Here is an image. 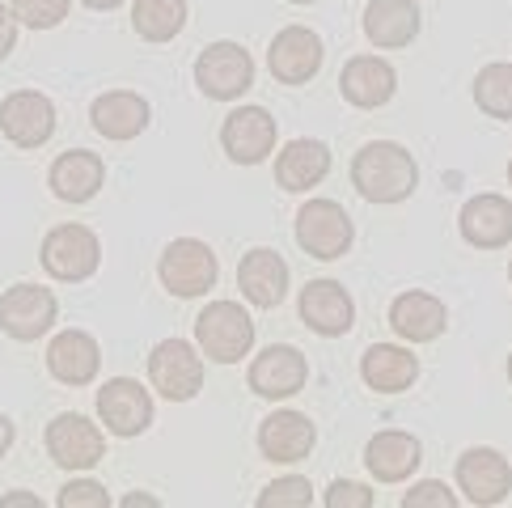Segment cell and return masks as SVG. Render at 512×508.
Segmentation results:
<instances>
[{"instance_id": "cell-19", "label": "cell", "mask_w": 512, "mask_h": 508, "mask_svg": "<svg viewBox=\"0 0 512 508\" xmlns=\"http://www.w3.org/2000/svg\"><path fill=\"white\" fill-rule=\"evenodd\" d=\"M457 229L474 250H504L512 246V199L487 191L466 199L462 216H457Z\"/></svg>"}, {"instance_id": "cell-16", "label": "cell", "mask_w": 512, "mask_h": 508, "mask_svg": "<svg viewBox=\"0 0 512 508\" xmlns=\"http://www.w3.org/2000/svg\"><path fill=\"white\" fill-rule=\"evenodd\" d=\"M301 322L322 339H339L356 326V301L339 280H309L301 288Z\"/></svg>"}, {"instance_id": "cell-27", "label": "cell", "mask_w": 512, "mask_h": 508, "mask_svg": "<svg viewBox=\"0 0 512 508\" xmlns=\"http://www.w3.org/2000/svg\"><path fill=\"white\" fill-rule=\"evenodd\" d=\"M326 174H331V149H326L322 140L297 136V140H288L284 149L276 153V183H280L288 195L314 191Z\"/></svg>"}, {"instance_id": "cell-26", "label": "cell", "mask_w": 512, "mask_h": 508, "mask_svg": "<svg viewBox=\"0 0 512 508\" xmlns=\"http://www.w3.org/2000/svg\"><path fill=\"white\" fill-rule=\"evenodd\" d=\"M390 326H394V335L407 339V343H432V339L445 335L449 310H445L441 297L411 288V293H398L390 301Z\"/></svg>"}, {"instance_id": "cell-22", "label": "cell", "mask_w": 512, "mask_h": 508, "mask_svg": "<svg viewBox=\"0 0 512 508\" xmlns=\"http://www.w3.org/2000/svg\"><path fill=\"white\" fill-rule=\"evenodd\" d=\"M102 183H106V161L89 149H68L47 170V187L64 204H89L102 191Z\"/></svg>"}, {"instance_id": "cell-40", "label": "cell", "mask_w": 512, "mask_h": 508, "mask_svg": "<svg viewBox=\"0 0 512 508\" xmlns=\"http://www.w3.org/2000/svg\"><path fill=\"white\" fill-rule=\"evenodd\" d=\"M123 508H157V496H127Z\"/></svg>"}, {"instance_id": "cell-24", "label": "cell", "mask_w": 512, "mask_h": 508, "mask_svg": "<svg viewBox=\"0 0 512 508\" xmlns=\"http://www.w3.org/2000/svg\"><path fill=\"white\" fill-rule=\"evenodd\" d=\"M419 26H424V13L415 0H369V9H364V39L377 51L411 47Z\"/></svg>"}, {"instance_id": "cell-6", "label": "cell", "mask_w": 512, "mask_h": 508, "mask_svg": "<svg viewBox=\"0 0 512 508\" xmlns=\"http://www.w3.org/2000/svg\"><path fill=\"white\" fill-rule=\"evenodd\" d=\"M195 85L212 102H237L254 85V60L242 43H208L195 60Z\"/></svg>"}, {"instance_id": "cell-25", "label": "cell", "mask_w": 512, "mask_h": 508, "mask_svg": "<svg viewBox=\"0 0 512 508\" xmlns=\"http://www.w3.org/2000/svg\"><path fill=\"white\" fill-rule=\"evenodd\" d=\"M419 462H424V445L411 432H398V428H386L364 445V466L377 483H407Z\"/></svg>"}, {"instance_id": "cell-20", "label": "cell", "mask_w": 512, "mask_h": 508, "mask_svg": "<svg viewBox=\"0 0 512 508\" xmlns=\"http://www.w3.org/2000/svg\"><path fill=\"white\" fill-rule=\"evenodd\" d=\"M288 276H292L288 263L267 246L242 254V263H237V288H242V297L254 310H276L288 297Z\"/></svg>"}, {"instance_id": "cell-42", "label": "cell", "mask_w": 512, "mask_h": 508, "mask_svg": "<svg viewBox=\"0 0 512 508\" xmlns=\"http://www.w3.org/2000/svg\"><path fill=\"white\" fill-rule=\"evenodd\" d=\"M508 187H512V161H508Z\"/></svg>"}, {"instance_id": "cell-18", "label": "cell", "mask_w": 512, "mask_h": 508, "mask_svg": "<svg viewBox=\"0 0 512 508\" xmlns=\"http://www.w3.org/2000/svg\"><path fill=\"white\" fill-rule=\"evenodd\" d=\"M314 445H318V428L301 411H271L259 424V453L276 466L305 462L314 453Z\"/></svg>"}, {"instance_id": "cell-12", "label": "cell", "mask_w": 512, "mask_h": 508, "mask_svg": "<svg viewBox=\"0 0 512 508\" xmlns=\"http://www.w3.org/2000/svg\"><path fill=\"white\" fill-rule=\"evenodd\" d=\"M276 136H280V127L263 106H237L221 123V149L237 166H263L276 153Z\"/></svg>"}, {"instance_id": "cell-43", "label": "cell", "mask_w": 512, "mask_h": 508, "mask_svg": "<svg viewBox=\"0 0 512 508\" xmlns=\"http://www.w3.org/2000/svg\"><path fill=\"white\" fill-rule=\"evenodd\" d=\"M508 381H512V356H508Z\"/></svg>"}, {"instance_id": "cell-21", "label": "cell", "mask_w": 512, "mask_h": 508, "mask_svg": "<svg viewBox=\"0 0 512 508\" xmlns=\"http://www.w3.org/2000/svg\"><path fill=\"white\" fill-rule=\"evenodd\" d=\"M89 119H94V132L127 144L136 140L144 127H149L153 111H149V98H140L136 89H111V94H98L94 106H89Z\"/></svg>"}, {"instance_id": "cell-13", "label": "cell", "mask_w": 512, "mask_h": 508, "mask_svg": "<svg viewBox=\"0 0 512 508\" xmlns=\"http://www.w3.org/2000/svg\"><path fill=\"white\" fill-rule=\"evenodd\" d=\"M98 420L111 437H140L153 424V394L136 377H111L98 390Z\"/></svg>"}, {"instance_id": "cell-8", "label": "cell", "mask_w": 512, "mask_h": 508, "mask_svg": "<svg viewBox=\"0 0 512 508\" xmlns=\"http://www.w3.org/2000/svg\"><path fill=\"white\" fill-rule=\"evenodd\" d=\"M453 475H457V492H462V500L474 504V508L504 504L512 496V462L491 445L466 449L462 458H457Z\"/></svg>"}, {"instance_id": "cell-10", "label": "cell", "mask_w": 512, "mask_h": 508, "mask_svg": "<svg viewBox=\"0 0 512 508\" xmlns=\"http://www.w3.org/2000/svg\"><path fill=\"white\" fill-rule=\"evenodd\" d=\"M0 132L17 149H43L56 136V102L39 89H17L0 102Z\"/></svg>"}, {"instance_id": "cell-44", "label": "cell", "mask_w": 512, "mask_h": 508, "mask_svg": "<svg viewBox=\"0 0 512 508\" xmlns=\"http://www.w3.org/2000/svg\"><path fill=\"white\" fill-rule=\"evenodd\" d=\"M508 280H512V263H508Z\"/></svg>"}, {"instance_id": "cell-15", "label": "cell", "mask_w": 512, "mask_h": 508, "mask_svg": "<svg viewBox=\"0 0 512 508\" xmlns=\"http://www.w3.org/2000/svg\"><path fill=\"white\" fill-rule=\"evenodd\" d=\"M250 390L259 394V398H292V394H301L305 390V381H309V360L301 348H292V343H271V348H263L259 356L250 360Z\"/></svg>"}, {"instance_id": "cell-14", "label": "cell", "mask_w": 512, "mask_h": 508, "mask_svg": "<svg viewBox=\"0 0 512 508\" xmlns=\"http://www.w3.org/2000/svg\"><path fill=\"white\" fill-rule=\"evenodd\" d=\"M326 47L309 26H284L267 47V68L280 85H309L322 72Z\"/></svg>"}, {"instance_id": "cell-34", "label": "cell", "mask_w": 512, "mask_h": 508, "mask_svg": "<svg viewBox=\"0 0 512 508\" xmlns=\"http://www.w3.org/2000/svg\"><path fill=\"white\" fill-rule=\"evenodd\" d=\"M56 504L60 508H111V496H106V487L94 479H72L56 496Z\"/></svg>"}, {"instance_id": "cell-41", "label": "cell", "mask_w": 512, "mask_h": 508, "mask_svg": "<svg viewBox=\"0 0 512 508\" xmlns=\"http://www.w3.org/2000/svg\"><path fill=\"white\" fill-rule=\"evenodd\" d=\"M288 5H318V0H288Z\"/></svg>"}, {"instance_id": "cell-32", "label": "cell", "mask_w": 512, "mask_h": 508, "mask_svg": "<svg viewBox=\"0 0 512 508\" xmlns=\"http://www.w3.org/2000/svg\"><path fill=\"white\" fill-rule=\"evenodd\" d=\"M9 9H13L17 22L30 26V30H56L68 17L72 0H13Z\"/></svg>"}, {"instance_id": "cell-2", "label": "cell", "mask_w": 512, "mask_h": 508, "mask_svg": "<svg viewBox=\"0 0 512 508\" xmlns=\"http://www.w3.org/2000/svg\"><path fill=\"white\" fill-rule=\"evenodd\" d=\"M195 343L212 365H237L254 348V318L237 301H212L195 318Z\"/></svg>"}, {"instance_id": "cell-38", "label": "cell", "mask_w": 512, "mask_h": 508, "mask_svg": "<svg viewBox=\"0 0 512 508\" xmlns=\"http://www.w3.org/2000/svg\"><path fill=\"white\" fill-rule=\"evenodd\" d=\"M13 441H17V428H13V420L5 411H0V458H5V453L13 449Z\"/></svg>"}, {"instance_id": "cell-30", "label": "cell", "mask_w": 512, "mask_h": 508, "mask_svg": "<svg viewBox=\"0 0 512 508\" xmlns=\"http://www.w3.org/2000/svg\"><path fill=\"white\" fill-rule=\"evenodd\" d=\"M474 102H479L483 115L512 123V64L496 60L479 68V77H474Z\"/></svg>"}, {"instance_id": "cell-28", "label": "cell", "mask_w": 512, "mask_h": 508, "mask_svg": "<svg viewBox=\"0 0 512 508\" xmlns=\"http://www.w3.org/2000/svg\"><path fill=\"white\" fill-rule=\"evenodd\" d=\"M360 377H364V386L377 394H402L415 386L419 356L411 348H402V343H373V348L360 356Z\"/></svg>"}, {"instance_id": "cell-7", "label": "cell", "mask_w": 512, "mask_h": 508, "mask_svg": "<svg viewBox=\"0 0 512 508\" xmlns=\"http://www.w3.org/2000/svg\"><path fill=\"white\" fill-rule=\"evenodd\" d=\"M149 386L170 403H191L204 390V356L187 339H161L149 352Z\"/></svg>"}, {"instance_id": "cell-4", "label": "cell", "mask_w": 512, "mask_h": 508, "mask_svg": "<svg viewBox=\"0 0 512 508\" xmlns=\"http://www.w3.org/2000/svg\"><path fill=\"white\" fill-rule=\"evenodd\" d=\"M157 276L166 284L170 297H204L208 288H216V276H221V263H216V250L199 238H174L166 250H161Z\"/></svg>"}, {"instance_id": "cell-37", "label": "cell", "mask_w": 512, "mask_h": 508, "mask_svg": "<svg viewBox=\"0 0 512 508\" xmlns=\"http://www.w3.org/2000/svg\"><path fill=\"white\" fill-rule=\"evenodd\" d=\"M0 508H43L39 496H30V492H5L0 496Z\"/></svg>"}, {"instance_id": "cell-5", "label": "cell", "mask_w": 512, "mask_h": 508, "mask_svg": "<svg viewBox=\"0 0 512 508\" xmlns=\"http://www.w3.org/2000/svg\"><path fill=\"white\" fill-rule=\"evenodd\" d=\"M43 271L60 284H81L102 267V242L89 225H56L39 246Z\"/></svg>"}, {"instance_id": "cell-1", "label": "cell", "mask_w": 512, "mask_h": 508, "mask_svg": "<svg viewBox=\"0 0 512 508\" xmlns=\"http://www.w3.org/2000/svg\"><path fill=\"white\" fill-rule=\"evenodd\" d=\"M352 187L369 204H402L419 187V166L398 140H369L352 157Z\"/></svg>"}, {"instance_id": "cell-35", "label": "cell", "mask_w": 512, "mask_h": 508, "mask_svg": "<svg viewBox=\"0 0 512 508\" xmlns=\"http://www.w3.org/2000/svg\"><path fill=\"white\" fill-rule=\"evenodd\" d=\"M373 492L364 483H352V479H335L331 487H326V496H322V504L326 508H373Z\"/></svg>"}, {"instance_id": "cell-31", "label": "cell", "mask_w": 512, "mask_h": 508, "mask_svg": "<svg viewBox=\"0 0 512 508\" xmlns=\"http://www.w3.org/2000/svg\"><path fill=\"white\" fill-rule=\"evenodd\" d=\"M254 504L259 508H309L314 504V487H309V479H301V475H284L276 483H267Z\"/></svg>"}, {"instance_id": "cell-36", "label": "cell", "mask_w": 512, "mask_h": 508, "mask_svg": "<svg viewBox=\"0 0 512 508\" xmlns=\"http://www.w3.org/2000/svg\"><path fill=\"white\" fill-rule=\"evenodd\" d=\"M17 17H13V9L9 5H0V60H9V51L17 47Z\"/></svg>"}, {"instance_id": "cell-29", "label": "cell", "mask_w": 512, "mask_h": 508, "mask_svg": "<svg viewBox=\"0 0 512 508\" xmlns=\"http://www.w3.org/2000/svg\"><path fill=\"white\" fill-rule=\"evenodd\" d=\"M187 26V0H132V30L144 43H170Z\"/></svg>"}, {"instance_id": "cell-3", "label": "cell", "mask_w": 512, "mask_h": 508, "mask_svg": "<svg viewBox=\"0 0 512 508\" xmlns=\"http://www.w3.org/2000/svg\"><path fill=\"white\" fill-rule=\"evenodd\" d=\"M352 242H356V225L343 204H335V199H305L297 212V246L309 259L335 263L352 250Z\"/></svg>"}, {"instance_id": "cell-11", "label": "cell", "mask_w": 512, "mask_h": 508, "mask_svg": "<svg viewBox=\"0 0 512 508\" xmlns=\"http://www.w3.org/2000/svg\"><path fill=\"white\" fill-rule=\"evenodd\" d=\"M47 453L51 462L64 470H94L106 458V437L94 420H85L77 411H64L47 424Z\"/></svg>"}, {"instance_id": "cell-9", "label": "cell", "mask_w": 512, "mask_h": 508, "mask_svg": "<svg viewBox=\"0 0 512 508\" xmlns=\"http://www.w3.org/2000/svg\"><path fill=\"white\" fill-rule=\"evenodd\" d=\"M60 318V301L43 284H13L0 297V331L17 343L43 339Z\"/></svg>"}, {"instance_id": "cell-33", "label": "cell", "mask_w": 512, "mask_h": 508, "mask_svg": "<svg viewBox=\"0 0 512 508\" xmlns=\"http://www.w3.org/2000/svg\"><path fill=\"white\" fill-rule=\"evenodd\" d=\"M457 492H449V487L441 479H419L411 483V492L402 496V508H457Z\"/></svg>"}, {"instance_id": "cell-23", "label": "cell", "mask_w": 512, "mask_h": 508, "mask_svg": "<svg viewBox=\"0 0 512 508\" xmlns=\"http://www.w3.org/2000/svg\"><path fill=\"white\" fill-rule=\"evenodd\" d=\"M102 369V348L89 331H60L47 348V373L60 381V386H89Z\"/></svg>"}, {"instance_id": "cell-17", "label": "cell", "mask_w": 512, "mask_h": 508, "mask_svg": "<svg viewBox=\"0 0 512 508\" xmlns=\"http://www.w3.org/2000/svg\"><path fill=\"white\" fill-rule=\"evenodd\" d=\"M339 94L356 111H377L398 94V72L381 56H352L339 72Z\"/></svg>"}, {"instance_id": "cell-39", "label": "cell", "mask_w": 512, "mask_h": 508, "mask_svg": "<svg viewBox=\"0 0 512 508\" xmlns=\"http://www.w3.org/2000/svg\"><path fill=\"white\" fill-rule=\"evenodd\" d=\"M85 9H94V13H111V9H119L123 0H81Z\"/></svg>"}]
</instances>
